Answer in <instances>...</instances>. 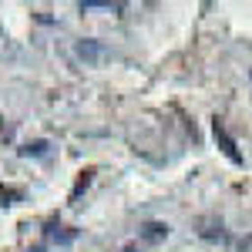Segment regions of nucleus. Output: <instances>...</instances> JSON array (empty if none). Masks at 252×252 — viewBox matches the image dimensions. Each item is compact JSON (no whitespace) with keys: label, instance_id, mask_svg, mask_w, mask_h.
I'll return each mask as SVG.
<instances>
[{"label":"nucleus","instance_id":"nucleus-6","mask_svg":"<svg viewBox=\"0 0 252 252\" xmlns=\"http://www.w3.org/2000/svg\"><path fill=\"white\" fill-rule=\"evenodd\" d=\"M202 235H205V239H222V225H209V229H202Z\"/></svg>","mask_w":252,"mask_h":252},{"label":"nucleus","instance_id":"nucleus-5","mask_svg":"<svg viewBox=\"0 0 252 252\" xmlns=\"http://www.w3.org/2000/svg\"><path fill=\"white\" fill-rule=\"evenodd\" d=\"M47 152V141H34V145H24L20 155H44Z\"/></svg>","mask_w":252,"mask_h":252},{"label":"nucleus","instance_id":"nucleus-3","mask_svg":"<svg viewBox=\"0 0 252 252\" xmlns=\"http://www.w3.org/2000/svg\"><path fill=\"white\" fill-rule=\"evenodd\" d=\"M165 235H168V225L165 222H145L141 225V239L145 242H161Z\"/></svg>","mask_w":252,"mask_h":252},{"label":"nucleus","instance_id":"nucleus-7","mask_svg":"<svg viewBox=\"0 0 252 252\" xmlns=\"http://www.w3.org/2000/svg\"><path fill=\"white\" fill-rule=\"evenodd\" d=\"M246 249L252 252V235H249V239H242V252H246Z\"/></svg>","mask_w":252,"mask_h":252},{"label":"nucleus","instance_id":"nucleus-2","mask_svg":"<svg viewBox=\"0 0 252 252\" xmlns=\"http://www.w3.org/2000/svg\"><path fill=\"white\" fill-rule=\"evenodd\" d=\"M74 54H78V58L84 61V64H97V61L104 58V47H101L97 40H78Z\"/></svg>","mask_w":252,"mask_h":252},{"label":"nucleus","instance_id":"nucleus-4","mask_svg":"<svg viewBox=\"0 0 252 252\" xmlns=\"http://www.w3.org/2000/svg\"><path fill=\"white\" fill-rule=\"evenodd\" d=\"M17 198H20V192H17V189H10V185L3 189V185H0V202H3V205H14Z\"/></svg>","mask_w":252,"mask_h":252},{"label":"nucleus","instance_id":"nucleus-8","mask_svg":"<svg viewBox=\"0 0 252 252\" xmlns=\"http://www.w3.org/2000/svg\"><path fill=\"white\" fill-rule=\"evenodd\" d=\"M125 252H138V249H135V246H128V249H125Z\"/></svg>","mask_w":252,"mask_h":252},{"label":"nucleus","instance_id":"nucleus-1","mask_svg":"<svg viewBox=\"0 0 252 252\" xmlns=\"http://www.w3.org/2000/svg\"><path fill=\"white\" fill-rule=\"evenodd\" d=\"M212 135H215V145H219V148L225 152V158H229L232 165H242V155H239V148H235L232 135H229V131H225V128L219 125V121H215V125H212Z\"/></svg>","mask_w":252,"mask_h":252}]
</instances>
